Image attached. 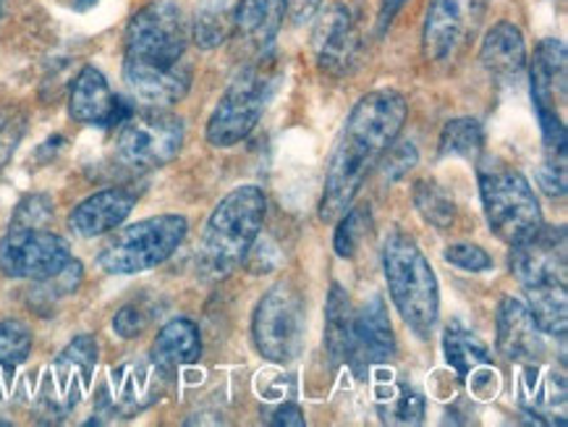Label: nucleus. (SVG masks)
<instances>
[{
  "mask_svg": "<svg viewBox=\"0 0 568 427\" xmlns=\"http://www.w3.org/2000/svg\"><path fill=\"white\" fill-rule=\"evenodd\" d=\"M275 427H304L307 419H304V411L296 407V404H283V407L275 411L273 417Z\"/></svg>",
  "mask_w": 568,
  "mask_h": 427,
  "instance_id": "obj_42",
  "label": "nucleus"
},
{
  "mask_svg": "<svg viewBox=\"0 0 568 427\" xmlns=\"http://www.w3.org/2000/svg\"><path fill=\"white\" fill-rule=\"evenodd\" d=\"M286 13L288 0H239L233 13V32L246 48L262 55L278 38Z\"/></svg>",
  "mask_w": 568,
  "mask_h": 427,
  "instance_id": "obj_22",
  "label": "nucleus"
},
{
  "mask_svg": "<svg viewBox=\"0 0 568 427\" xmlns=\"http://www.w3.org/2000/svg\"><path fill=\"white\" fill-rule=\"evenodd\" d=\"M189 38V21L176 0H152L129 21L123 67L176 69L186 63Z\"/></svg>",
  "mask_w": 568,
  "mask_h": 427,
  "instance_id": "obj_6",
  "label": "nucleus"
},
{
  "mask_svg": "<svg viewBox=\"0 0 568 427\" xmlns=\"http://www.w3.org/2000/svg\"><path fill=\"white\" fill-rule=\"evenodd\" d=\"M479 61L487 69V74L495 79H519L527 69V42H524L521 29L514 21H498L487 29L483 48H479Z\"/></svg>",
  "mask_w": 568,
  "mask_h": 427,
  "instance_id": "obj_23",
  "label": "nucleus"
},
{
  "mask_svg": "<svg viewBox=\"0 0 568 427\" xmlns=\"http://www.w3.org/2000/svg\"><path fill=\"white\" fill-rule=\"evenodd\" d=\"M315 55L320 69L331 77H344L359 55V32L346 6H333L315 27Z\"/></svg>",
  "mask_w": 568,
  "mask_h": 427,
  "instance_id": "obj_17",
  "label": "nucleus"
},
{
  "mask_svg": "<svg viewBox=\"0 0 568 427\" xmlns=\"http://www.w3.org/2000/svg\"><path fill=\"white\" fill-rule=\"evenodd\" d=\"M479 194H483L487 226L508 247L527 242L542 228V210L529 181L504 161L479 163Z\"/></svg>",
  "mask_w": 568,
  "mask_h": 427,
  "instance_id": "obj_4",
  "label": "nucleus"
},
{
  "mask_svg": "<svg viewBox=\"0 0 568 427\" xmlns=\"http://www.w3.org/2000/svg\"><path fill=\"white\" fill-rule=\"evenodd\" d=\"M383 271L390 299L414 333L427 336L440 313L438 278L419 244L406 234H393L383 247Z\"/></svg>",
  "mask_w": 568,
  "mask_h": 427,
  "instance_id": "obj_3",
  "label": "nucleus"
},
{
  "mask_svg": "<svg viewBox=\"0 0 568 427\" xmlns=\"http://www.w3.org/2000/svg\"><path fill=\"white\" fill-rule=\"evenodd\" d=\"M21 134H24V119L13 111H0V169L11 161Z\"/></svg>",
  "mask_w": 568,
  "mask_h": 427,
  "instance_id": "obj_39",
  "label": "nucleus"
},
{
  "mask_svg": "<svg viewBox=\"0 0 568 427\" xmlns=\"http://www.w3.org/2000/svg\"><path fill=\"white\" fill-rule=\"evenodd\" d=\"M189 223L184 215H155L121 228L100 250V271L111 276H136L163 265L186 238Z\"/></svg>",
  "mask_w": 568,
  "mask_h": 427,
  "instance_id": "obj_7",
  "label": "nucleus"
},
{
  "mask_svg": "<svg viewBox=\"0 0 568 427\" xmlns=\"http://www.w3.org/2000/svg\"><path fill=\"white\" fill-rule=\"evenodd\" d=\"M136 205V194L123 186H113V190L94 192L92 197L79 202L71 213L69 226L77 236L94 238L111 234L113 228H119L123 221L129 218L131 210Z\"/></svg>",
  "mask_w": 568,
  "mask_h": 427,
  "instance_id": "obj_19",
  "label": "nucleus"
},
{
  "mask_svg": "<svg viewBox=\"0 0 568 427\" xmlns=\"http://www.w3.org/2000/svg\"><path fill=\"white\" fill-rule=\"evenodd\" d=\"M495 328H498V352L506 359L519 362V365H537L545 354L542 331L537 328L535 317L524 307L519 299L506 296L498 304V315H495Z\"/></svg>",
  "mask_w": 568,
  "mask_h": 427,
  "instance_id": "obj_18",
  "label": "nucleus"
},
{
  "mask_svg": "<svg viewBox=\"0 0 568 427\" xmlns=\"http://www.w3.org/2000/svg\"><path fill=\"white\" fill-rule=\"evenodd\" d=\"M304 328H307L304 299L288 281L275 284L254 309V346L262 357L275 365H288L302 354Z\"/></svg>",
  "mask_w": 568,
  "mask_h": 427,
  "instance_id": "obj_8",
  "label": "nucleus"
},
{
  "mask_svg": "<svg viewBox=\"0 0 568 427\" xmlns=\"http://www.w3.org/2000/svg\"><path fill=\"white\" fill-rule=\"evenodd\" d=\"M527 309L535 317L537 328L550 336H566L568 328V294L566 281H542V284L524 286Z\"/></svg>",
  "mask_w": 568,
  "mask_h": 427,
  "instance_id": "obj_25",
  "label": "nucleus"
},
{
  "mask_svg": "<svg viewBox=\"0 0 568 427\" xmlns=\"http://www.w3.org/2000/svg\"><path fill=\"white\" fill-rule=\"evenodd\" d=\"M352 331H354V309L352 299L344 292V286L333 284L327 294V313H325V349L333 367L344 365L352 352Z\"/></svg>",
  "mask_w": 568,
  "mask_h": 427,
  "instance_id": "obj_26",
  "label": "nucleus"
},
{
  "mask_svg": "<svg viewBox=\"0 0 568 427\" xmlns=\"http://www.w3.org/2000/svg\"><path fill=\"white\" fill-rule=\"evenodd\" d=\"M202 354V338L200 328L189 321V317H173L165 323L155 336L152 344L150 359L163 370L165 375H173L179 367L194 365Z\"/></svg>",
  "mask_w": 568,
  "mask_h": 427,
  "instance_id": "obj_24",
  "label": "nucleus"
},
{
  "mask_svg": "<svg viewBox=\"0 0 568 427\" xmlns=\"http://www.w3.org/2000/svg\"><path fill=\"white\" fill-rule=\"evenodd\" d=\"M196 45L202 50H213L223 45L233 32V13L229 0H205L194 13V27L189 29Z\"/></svg>",
  "mask_w": 568,
  "mask_h": 427,
  "instance_id": "obj_29",
  "label": "nucleus"
},
{
  "mask_svg": "<svg viewBox=\"0 0 568 427\" xmlns=\"http://www.w3.org/2000/svg\"><path fill=\"white\" fill-rule=\"evenodd\" d=\"M53 221V200L48 194H29L19 202L17 213H13L11 226H24V228H48V223Z\"/></svg>",
  "mask_w": 568,
  "mask_h": 427,
  "instance_id": "obj_34",
  "label": "nucleus"
},
{
  "mask_svg": "<svg viewBox=\"0 0 568 427\" xmlns=\"http://www.w3.org/2000/svg\"><path fill=\"white\" fill-rule=\"evenodd\" d=\"M369 231H373V213H369V207L367 205L348 207L346 213L341 215L338 228H336V238H333L336 255L338 257H354L364 244V238L369 236Z\"/></svg>",
  "mask_w": 568,
  "mask_h": 427,
  "instance_id": "obj_33",
  "label": "nucleus"
},
{
  "mask_svg": "<svg viewBox=\"0 0 568 427\" xmlns=\"http://www.w3.org/2000/svg\"><path fill=\"white\" fill-rule=\"evenodd\" d=\"M422 417H425V399L417 390H404V394L396 396L390 411H385V419L398 425H419Z\"/></svg>",
  "mask_w": 568,
  "mask_h": 427,
  "instance_id": "obj_38",
  "label": "nucleus"
},
{
  "mask_svg": "<svg viewBox=\"0 0 568 427\" xmlns=\"http://www.w3.org/2000/svg\"><path fill=\"white\" fill-rule=\"evenodd\" d=\"M100 346L90 333H82L71 342L58 357L50 362V367L42 373L38 390V409L40 415L50 419H63L74 411L87 390L92 386L94 367H98Z\"/></svg>",
  "mask_w": 568,
  "mask_h": 427,
  "instance_id": "obj_9",
  "label": "nucleus"
},
{
  "mask_svg": "<svg viewBox=\"0 0 568 427\" xmlns=\"http://www.w3.org/2000/svg\"><path fill=\"white\" fill-rule=\"evenodd\" d=\"M406 115H409V103L396 90H375L354 105L327 165L320 221H338L354 205L367 173L398 140Z\"/></svg>",
  "mask_w": 568,
  "mask_h": 427,
  "instance_id": "obj_1",
  "label": "nucleus"
},
{
  "mask_svg": "<svg viewBox=\"0 0 568 427\" xmlns=\"http://www.w3.org/2000/svg\"><path fill=\"white\" fill-rule=\"evenodd\" d=\"M123 82L144 108H169L184 100L192 90V67L189 63H181L176 69L123 67Z\"/></svg>",
  "mask_w": 568,
  "mask_h": 427,
  "instance_id": "obj_21",
  "label": "nucleus"
},
{
  "mask_svg": "<svg viewBox=\"0 0 568 427\" xmlns=\"http://www.w3.org/2000/svg\"><path fill=\"white\" fill-rule=\"evenodd\" d=\"M71 260L69 242L48 228L11 226L0 242V271L9 278L45 281Z\"/></svg>",
  "mask_w": 568,
  "mask_h": 427,
  "instance_id": "obj_12",
  "label": "nucleus"
},
{
  "mask_svg": "<svg viewBox=\"0 0 568 427\" xmlns=\"http://www.w3.org/2000/svg\"><path fill=\"white\" fill-rule=\"evenodd\" d=\"M396 354V336L381 296H373L362 304L359 313H354L352 331V352H348L346 365H352L356 373H364L367 367L383 365Z\"/></svg>",
  "mask_w": 568,
  "mask_h": 427,
  "instance_id": "obj_15",
  "label": "nucleus"
},
{
  "mask_svg": "<svg viewBox=\"0 0 568 427\" xmlns=\"http://www.w3.org/2000/svg\"><path fill=\"white\" fill-rule=\"evenodd\" d=\"M383 165V179L388 181H398L409 173L414 165L419 163V152L414 148V142H393L388 150L383 152V157L377 161Z\"/></svg>",
  "mask_w": 568,
  "mask_h": 427,
  "instance_id": "obj_35",
  "label": "nucleus"
},
{
  "mask_svg": "<svg viewBox=\"0 0 568 427\" xmlns=\"http://www.w3.org/2000/svg\"><path fill=\"white\" fill-rule=\"evenodd\" d=\"M94 3H98V0H77L79 9H90V6H94Z\"/></svg>",
  "mask_w": 568,
  "mask_h": 427,
  "instance_id": "obj_44",
  "label": "nucleus"
},
{
  "mask_svg": "<svg viewBox=\"0 0 568 427\" xmlns=\"http://www.w3.org/2000/svg\"><path fill=\"white\" fill-rule=\"evenodd\" d=\"M150 325V313L142 307L140 302L123 304V307L113 317V331L119 333L121 338H136L148 331Z\"/></svg>",
  "mask_w": 568,
  "mask_h": 427,
  "instance_id": "obj_37",
  "label": "nucleus"
},
{
  "mask_svg": "<svg viewBox=\"0 0 568 427\" xmlns=\"http://www.w3.org/2000/svg\"><path fill=\"white\" fill-rule=\"evenodd\" d=\"M267 213V197L260 186H239L217 202L202 234L196 271L205 278H225L250 257Z\"/></svg>",
  "mask_w": 568,
  "mask_h": 427,
  "instance_id": "obj_2",
  "label": "nucleus"
},
{
  "mask_svg": "<svg viewBox=\"0 0 568 427\" xmlns=\"http://www.w3.org/2000/svg\"><path fill=\"white\" fill-rule=\"evenodd\" d=\"M323 9V0H288V17L294 24H307Z\"/></svg>",
  "mask_w": 568,
  "mask_h": 427,
  "instance_id": "obj_41",
  "label": "nucleus"
},
{
  "mask_svg": "<svg viewBox=\"0 0 568 427\" xmlns=\"http://www.w3.org/2000/svg\"><path fill=\"white\" fill-rule=\"evenodd\" d=\"M487 0H429L422 27V50L429 63H454L475 40Z\"/></svg>",
  "mask_w": 568,
  "mask_h": 427,
  "instance_id": "obj_11",
  "label": "nucleus"
},
{
  "mask_svg": "<svg viewBox=\"0 0 568 427\" xmlns=\"http://www.w3.org/2000/svg\"><path fill=\"white\" fill-rule=\"evenodd\" d=\"M82 278H84L82 263H79V260H71V263L65 265L63 271H58L55 276L38 281L32 296H29V304H32L40 315H45L50 309L58 307V302L74 294L79 284H82Z\"/></svg>",
  "mask_w": 568,
  "mask_h": 427,
  "instance_id": "obj_31",
  "label": "nucleus"
},
{
  "mask_svg": "<svg viewBox=\"0 0 568 427\" xmlns=\"http://www.w3.org/2000/svg\"><path fill=\"white\" fill-rule=\"evenodd\" d=\"M69 113L79 124L113 129L134 113L126 100L113 95L111 84L103 77V71L94 67H84L79 71L69 95Z\"/></svg>",
  "mask_w": 568,
  "mask_h": 427,
  "instance_id": "obj_14",
  "label": "nucleus"
},
{
  "mask_svg": "<svg viewBox=\"0 0 568 427\" xmlns=\"http://www.w3.org/2000/svg\"><path fill=\"white\" fill-rule=\"evenodd\" d=\"M443 349H446V359L454 370L466 378L479 365H487V344L477 333L464 328L462 323H450L443 336Z\"/></svg>",
  "mask_w": 568,
  "mask_h": 427,
  "instance_id": "obj_28",
  "label": "nucleus"
},
{
  "mask_svg": "<svg viewBox=\"0 0 568 427\" xmlns=\"http://www.w3.org/2000/svg\"><path fill=\"white\" fill-rule=\"evenodd\" d=\"M511 273L521 286L542 281H566V231L542 228L527 242L511 247Z\"/></svg>",
  "mask_w": 568,
  "mask_h": 427,
  "instance_id": "obj_16",
  "label": "nucleus"
},
{
  "mask_svg": "<svg viewBox=\"0 0 568 427\" xmlns=\"http://www.w3.org/2000/svg\"><path fill=\"white\" fill-rule=\"evenodd\" d=\"M406 0H383L381 3V21L383 24H390L393 19H396V13L404 9Z\"/></svg>",
  "mask_w": 568,
  "mask_h": 427,
  "instance_id": "obj_43",
  "label": "nucleus"
},
{
  "mask_svg": "<svg viewBox=\"0 0 568 427\" xmlns=\"http://www.w3.org/2000/svg\"><path fill=\"white\" fill-rule=\"evenodd\" d=\"M540 184L550 197H564L566 194V163L545 161L540 169Z\"/></svg>",
  "mask_w": 568,
  "mask_h": 427,
  "instance_id": "obj_40",
  "label": "nucleus"
},
{
  "mask_svg": "<svg viewBox=\"0 0 568 427\" xmlns=\"http://www.w3.org/2000/svg\"><path fill=\"white\" fill-rule=\"evenodd\" d=\"M32 354V331L21 321H0V399L9 396L19 367Z\"/></svg>",
  "mask_w": 568,
  "mask_h": 427,
  "instance_id": "obj_27",
  "label": "nucleus"
},
{
  "mask_svg": "<svg viewBox=\"0 0 568 427\" xmlns=\"http://www.w3.org/2000/svg\"><path fill=\"white\" fill-rule=\"evenodd\" d=\"M485 148V132L477 119H454L440 132V155L477 161Z\"/></svg>",
  "mask_w": 568,
  "mask_h": 427,
  "instance_id": "obj_30",
  "label": "nucleus"
},
{
  "mask_svg": "<svg viewBox=\"0 0 568 427\" xmlns=\"http://www.w3.org/2000/svg\"><path fill=\"white\" fill-rule=\"evenodd\" d=\"M531 100L537 111H558L566 103L568 55L566 45L556 38L542 40L531 58Z\"/></svg>",
  "mask_w": 568,
  "mask_h": 427,
  "instance_id": "obj_20",
  "label": "nucleus"
},
{
  "mask_svg": "<svg viewBox=\"0 0 568 427\" xmlns=\"http://www.w3.org/2000/svg\"><path fill=\"white\" fill-rule=\"evenodd\" d=\"M273 58L262 53L252 63L233 77L229 90L223 92L221 103L207 121V142L213 148H233L244 142L260 124L267 100L273 98L278 74H275Z\"/></svg>",
  "mask_w": 568,
  "mask_h": 427,
  "instance_id": "obj_5",
  "label": "nucleus"
},
{
  "mask_svg": "<svg viewBox=\"0 0 568 427\" xmlns=\"http://www.w3.org/2000/svg\"><path fill=\"white\" fill-rule=\"evenodd\" d=\"M184 148V121L165 108H144L123 121L115 152L131 169L152 171L169 165Z\"/></svg>",
  "mask_w": 568,
  "mask_h": 427,
  "instance_id": "obj_10",
  "label": "nucleus"
},
{
  "mask_svg": "<svg viewBox=\"0 0 568 427\" xmlns=\"http://www.w3.org/2000/svg\"><path fill=\"white\" fill-rule=\"evenodd\" d=\"M446 260L450 265L469 273H483L493 267V257L483 247H477V244H450L446 250Z\"/></svg>",
  "mask_w": 568,
  "mask_h": 427,
  "instance_id": "obj_36",
  "label": "nucleus"
},
{
  "mask_svg": "<svg viewBox=\"0 0 568 427\" xmlns=\"http://www.w3.org/2000/svg\"><path fill=\"white\" fill-rule=\"evenodd\" d=\"M414 205L429 226L448 228L456 221V202L438 181L422 179L414 184Z\"/></svg>",
  "mask_w": 568,
  "mask_h": 427,
  "instance_id": "obj_32",
  "label": "nucleus"
},
{
  "mask_svg": "<svg viewBox=\"0 0 568 427\" xmlns=\"http://www.w3.org/2000/svg\"><path fill=\"white\" fill-rule=\"evenodd\" d=\"M3 9H6V0H0V21H3Z\"/></svg>",
  "mask_w": 568,
  "mask_h": 427,
  "instance_id": "obj_45",
  "label": "nucleus"
},
{
  "mask_svg": "<svg viewBox=\"0 0 568 427\" xmlns=\"http://www.w3.org/2000/svg\"><path fill=\"white\" fill-rule=\"evenodd\" d=\"M171 375H165L160 367L148 359H129L115 367L108 378L103 394H100L98 407L105 411V417H134L140 411L150 409L165 394Z\"/></svg>",
  "mask_w": 568,
  "mask_h": 427,
  "instance_id": "obj_13",
  "label": "nucleus"
}]
</instances>
